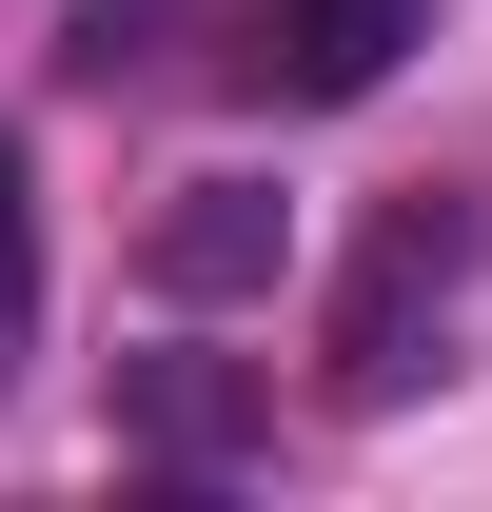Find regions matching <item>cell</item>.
<instances>
[{
	"label": "cell",
	"mask_w": 492,
	"mask_h": 512,
	"mask_svg": "<svg viewBox=\"0 0 492 512\" xmlns=\"http://www.w3.org/2000/svg\"><path fill=\"white\" fill-rule=\"evenodd\" d=\"M453 276H473V197H394L355 256V296H335V375L355 394H414L433 375V316H453Z\"/></svg>",
	"instance_id": "obj_1"
},
{
	"label": "cell",
	"mask_w": 492,
	"mask_h": 512,
	"mask_svg": "<svg viewBox=\"0 0 492 512\" xmlns=\"http://www.w3.org/2000/svg\"><path fill=\"white\" fill-rule=\"evenodd\" d=\"M138 276H158V296H276V276H296V197L276 178H178L158 237H138Z\"/></svg>",
	"instance_id": "obj_2"
},
{
	"label": "cell",
	"mask_w": 492,
	"mask_h": 512,
	"mask_svg": "<svg viewBox=\"0 0 492 512\" xmlns=\"http://www.w3.org/2000/svg\"><path fill=\"white\" fill-rule=\"evenodd\" d=\"M256 434H276V394L237 355H138L119 375V453H158V473H237Z\"/></svg>",
	"instance_id": "obj_3"
},
{
	"label": "cell",
	"mask_w": 492,
	"mask_h": 512,
	"mask_svg": "<svg viewBox=\"0 0 492 512\" xmlns=\"http://www.w3.org/2000/svg\"><path fill=\"white\" fill-rule=\"evenodd\" d=\"M394 40H414V0H276V79L296 99H374Z\"/></svg>",
	"instance_id": "obj_4"
},
{
	"label": "cell",
	"mask_w": 492,
	"mask_h": 512,
	"mask_svg": "<svg viewBox=\"0 0 492 512\" xmlns=\"http://www.w3.org/2000/svg\"><path fill=\"white\" fill-rule=\"evenodd\" d=\"M20 296H40V178H20V138H0V335H20Z\"/></svg>",
	"instance_id": "obj_5"
}]
</instances>
